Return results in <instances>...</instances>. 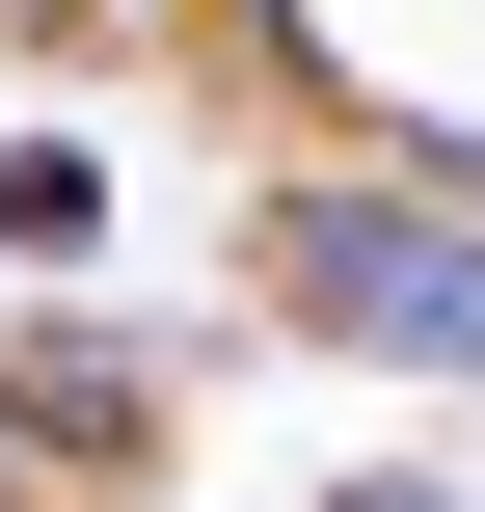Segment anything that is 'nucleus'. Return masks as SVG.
<instances>
[{
	"label": "nucleus",
	"mask_w": 485,
	"mask_h": 512,
	"mask_svg": "<svg viewBox=\"0 0 485 512\" xmlns=\"http://www.w3.org/2000/svg\"><path fill=\"white\" fill-rule=\"evenodd\" d=\"M81 216H108V189H81V162H54V135H0V243H27V270H54V243H81Z\"/></svg>",
	"instance_id": "7ed1b4c3"
},
{
	"label": "nucleus",
	"mask_w": 485,
	"mask_h": 512,
	"mask_svg": "<svg viewBox=\"0 0 485 512\" xmlns=\"http://www.w3.org/2000/svg\"><path fill=\"white\" fill-rule=\"evenodd\" d=\"M0 512H54V486H27V432H0Z\"/></svg>",
	"instance_id": "20e7f679"
},
{
	"label": "nucleus",
	"mask_w": 485,
	"mask_h": 512,
	"mask_svg": "<svg viewBox=\"0 0 485 512\" xmlns=\"http://www.w3.org/2000/svg\"><path fill=\"white\" fill-rule=\"evenodd\" d=\"M243 270H270L324 351H378V378H485V216L459 189H378V162H351V189H270Z\"/></svg>",
	"instance_id": "f257e3e1"
},
{
	"label": "nucleus",
	"mask_w": 485,
	"mask_h": 512,
	"mask_svg": "<svg viewBox=\"0 0 485 512\" xmlns=\"http://www.w3.org/2000/svg\"><path fill=\"white\" fill-rule=\"evenodd\" d=\"M135 405H162V378H135V351H108V324H54V351H27V378H0V432H27V486H54V459H108V432H135Z\"/></svg>",
	"instance_id": "f03ea898"
}]
</instances>
